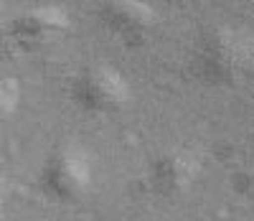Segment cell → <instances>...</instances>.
<instances>
[{
	"label": "cell",
	"instance_id": "obj_1",
	"mask_svg": "<svg viewBox=\"0 0 254 221\" xmlns=\"http://www.w3.org/2000/svg\"><path fill=\"white\" fill-rule=\"evenodd\" d=\"M252 69V36L239 26L208 28L193 56V72L211 86H237Z\"/></svg>",
	"mask_w": 254,
	"mask_h": 221
},
{
	"label": "cell",
	"instance_id": "obj_2",
	"mask_svg": "<svg viewBox=\"0 0 254 221\" xmlns=\"http://www.w3.org/2000/svg\"><path fill=\"white\" fill-rule=\"evenodd\" d=\"M94 186V158L79 140L51 147L38 173V188L56 204H76Z\"/></svg>",
	"mask_w": 254,
	"mask_h": 221
},
{
	"label": "cell",
	"instance_id": "obj_3",
	"mask_svg": "<svg viewBox=\"0 0 254 221\" xmlns=\"http://www.w3.org/2000/svg\"><path fill=\"white\" fill-rule=\"evenodd\" d=\"M71 102L87 115H117L132 102V89L125 74L112 64H89L69 84Z\"/></svg>",
	"mask_w": 254,
	"mask_h": 221
},
{
	"label": "cell",
	"instance_id": "obj_4",
	"mask_svg": "<svg viewBox=\"0 0 254 221\" xmlns=\"http://www.w3.org/2000/svg\"><path fill=\"white\" fill-rule=\"evenodd\" d=\"M201 170H203L201 152L186 145H176L160 150L158 155L150 158L145 183L158 198L176 201L196 186V181L201 178Z\"/></svg>",
	"mask_w": 254,
	"mask_h": 221
},
{
	"label": "cell",
	"instance_id": "obj_5",
	"mask_svg": "<svg viewBox=\"0 0 254 221\" xmlns=\"http://www.w3.org/2000/svg\"><path fill=\"white\" fill-rule=\"evenodd\" d=\"M69 26H71V18L66 8L56 3L31 5L10 18L8 36L18 49H44L49 43L59 41L69 31Z\"/></svg>",
	"mask_w": 254,
	"mask_h": 221
},
{
	"label": "cell",
	"instance_id": "obj_6",
	"mask_svg": "<svg viewBox=\"0 0 254 221\" xmlns=\"http://www.w3.org/2000/svg\"><path fill=\"white\" fill-rule=\"evenodd\" d=\"M102 23L122 43L137 46L153 36L160 23V13L147 0H104Z\"/></svg>",
	"mask_w": 254,
	"mask_h": 221
},
{
	"label": "cell",
	"instance_id": "obj_7",
	"mask_svg": "<svg viewBox=\"0 0 254 221\" xmlns=\"http://www.w3.org/2000/svg\"><path fill=\"white\" fill-rule=\"evenodd\" d=\"M18 104H20V84L18 79H0V125H5L15 112H18Z\"/></svg>",
	"mask_w": 254,
	"mask_h": 221
},
{
	"label": "cell",
	"instance_id": "obj_8",
	"mask_svg": "<svg viewBox=\"0 0 254 221\" xmlns=\"http://www.w3.org/2000/svg\"><path fill=\"white\" fill-rule=\"evenodd\" d=\"M10 193H13V183L5 173H0V221H3L5 211H8V204H10Z\"/></svg>",
	"mask_w": 254,
	"mask_h": 221
},
{
	"label": "cell",
	"instance_id": "obj_9",
	"mask_svg": "<svg viewBox=\"0 0 254 221\" xmlns=\"http://www.w3.org/2000/svg\"><path fill=\"white\" fill-rule=\"evenodd\" d=\"M5 18V0H0V20Z\"/></svg>",
	"mask_w": 254,
	"mask_h": 221
}]
</instances>
